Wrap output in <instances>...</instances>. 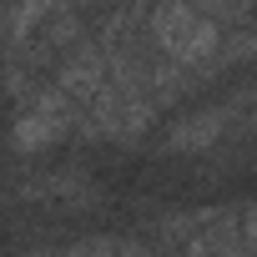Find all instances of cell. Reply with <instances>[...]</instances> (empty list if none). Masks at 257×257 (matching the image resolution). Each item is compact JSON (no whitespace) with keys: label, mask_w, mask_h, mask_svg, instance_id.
Returning a JSON list of instances; mask_svg holds the SVG:
<instances>
[{"label":"cell","mask_w":257,"mask_h":257,"mask_svg":"<svg viewBox=\"0 0 257 257\" xmlns=\"http://www.w3.org/2000/svg\"><path fill=\"white\" fill-rule=\"evenodd\" d=\"M101 86H106V46H101V41H86V46H76V51L66 56V66H61V76H56V91H61L71 106H91Z\"/></svg>","instance_id":"3957f363"},{"label":"cell","mask_w":257,"mask_h":257,"mask_svg":"<svg viewBox=\"0 0 257 257\" xmlns=\"http://www.w3.org/2000/svg\"><path fill=\"white\" fill-rule=\"evenodd\" d=\"M71 132H76V106L56 86H46L31 96V106H21V116L11 126V142H16V152H51Z\"/></svg>","instance_id":"7a4b0ae2"},{"label":"cell","mask_w":257,"mask_h":257,"mask_svg":"<svg viewBox=\"0 0 257 257\" xmlns=\"http://www.w3.org/2000/svg\"><path fill=\"white\" fill-rule=\"evenodd\" d=\"M227 116H232V106H207V111H192V116L172 121V132L162 137V147H167V152H207V147L227 132Z\"/></svg>","instance_id":"277c9868"},{"label":"cell","mask_w":257,"mask_h":257,"mask_svg":"<svg viewBox=\"0 0 257 257\" xmlns=\"http://www.w3.org/2000/svg\"><path fill=\"white\" fill-rule=\"evenodd\" d=\"M237 237H242L247 247H257V207H247V212H237Z\"/></svg>","instance_id":"8992f818"},{"label":"cell","mask_w":257,"mask_h":257,"mask_svg":"<svg viewBox=\"0 0 257 257\" xmlns=\"http://www.w3.org/2000/svg\"><path fill=\"white\" fill-rule=\"evenodd\" d=\"M147 36H152V46L162 51L167 66L197 71V66L217 61L227 31L202 6H157V11H147Z\"/></svg>","instance_id":"6da1fadb"},{"label":"cell","mask_w":257,"mask_h":257,"mask_svg":"<svg viewBox=\"0 0 257 257\" xmlns=\"http://www.w3.org/2000/svg\"><path fill=\"white\" fill-rule=\"evenodd\" d=\"M116 252H121V237H86V242H71L56 257H116Z\"/></svg>","instance_id":"5b68a950"},{"label":"cell","mask_w":257,"mask_h":257,"mask_svg":"<svg viewBox=\"0 0 257 257\" xmlns=\"http://www.w3.org/2000/svg\"><path fill=\"white\" fill-rule=\"evenodd\" d=\"M0 41H6V11H0Z\"/></svg>","instance_id":"ba28073f"},{"label":"cell","mask_w":257,"mask_h":257,"mask_svg":"<svg viewBox=\"0 0 257 257\" xmlns=\"http://www.w3.org/2000/svg\"><path fill=\"white\" fill-rule=\"evenodd\" d=\"M116 257H147V247H142V242H126V237H121V252H116Z\"/></svg>","instance_id":"52a82bcc"}]
</instances>
